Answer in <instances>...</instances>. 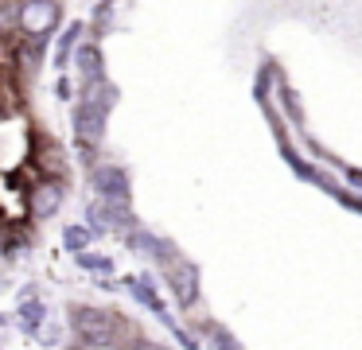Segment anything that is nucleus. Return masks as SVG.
Instances as JSON below:
<instances>
[{"mask_svg": "<svg viewBox=\"0 0 362 350\" xmlns=\"http://www.w3.org/2000/svg\"><path fill=\"white\" fill-rule=\"evenodd\" d=\"M74 327H78L82 342H90V346H110V339H113V319L94 308H78Z\"/></svg>", "mask_w": 362, "mask_h": 350, "instance_id": "f257e3e1", "label": "nucleus"}, {"mask_svg": "<svg viewBox=\"0 0 362 350\" xmlns=\"http://www.w3.org/2000/svg\"><path fill=\"white\" fill-rule=\"evenodd\" d=\"M86 238H90L86 230H71V233H66V245H71V249H82V245H86Z\"/></svg>", "mask_w": 362, "mask_h": 350, "instance_id": "20e7f679", "label": "nucleus"}, {"mask_svg": "<svg viewBox=\"0 0 362 350\" xmlns=\"http://www.w3.org/2000/svg\"><path fill=\"white\" fill-rule=\"evenodd\" d=\"M136 350H168V346H160V342H141Z\"/></svg>", "mask_w": 362, "mask_h": 350, "instance_id": "39448f33", "label": "nucleus"}, {"mask_svg": "<svg viewBox=\"0 0 362 350\" xmlns=\"http://www.w3.org/2000/svg\"><path fill=\"white\" fill-rule=\"evenodd\" d=\"M55 206H59V191H55V187H47V191H40V194H35V210L51 214Z\"/></svg>", "mask_w": 362, "mask_h": 350, "instance_id": "7ed1b4c3", "label": "nucleus"}, {"mask_svg": "<svg viewBox=\"0 0 362 350\" xmlns=\"http://www.w3.org/2000/svg\"><path fill=\"white\" fill-rule=\"evenodd\" d=\"M172 288H175V296H180V303H191L195 300V269H191V264H175Z\"/></svg>", "mask_w": 362, "mask_h": 350, "instance_id": "f03ea898", "label": "nucleus"}]
</instances>
